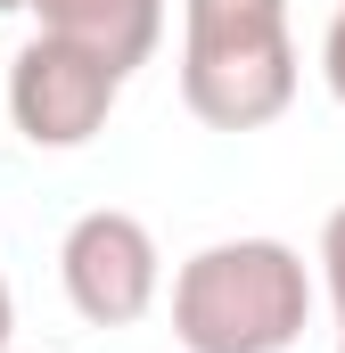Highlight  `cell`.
I'll use <instances>...</instances> for the list:
<instances>
[{
  "label": "cell",
  "instance_id": "obj_1",
  "mask_svg": "<svg viewBox=\"0 0 345 353\" xmlns=\"http://www.w3.org/2000/svg\"><path fill=\"white\" fill-rule=\"evenodd\" d=\"M313 321V271L288 239H214L172 271L181 353H288Z\"/></svg>",
  "mask_w": 345,
  "mask_h": 353
},
{
  "label": "cell",
  "instance_id": "obj_2",
  "mask_svg": "<svg viewBox=\"0 0 345 353\" xmlns=\"http://www.w3.org/2000/svg\"><path fill=\"white\" fill-rule=\"evenodd\" d=\"M181 107L206 132H263L296 107L288 0H181Z\"/></svg>",
  "mask_w": 345,
  "mask_h": 353
},
{
  "label": "cell",
  "instance_id": "obj_3",
  "mask_svg": "<svg viewBox=\"0 0 345 353\" xmlns=\"http://www.w3.org/2000/svg\"><path fill=\"white\" fill-rule=\"evenodd\" d=\"M8 123L33 140V148H90L99 132H107V115H115V99H124V74L107 66V58H90L75 41H58V33H33L17 58H8Z\"/></svg>",
  "mask_w": 345,
  "mask_h": 353
},
{
  "label": "cell",
  "instance_id": "obj_4",
  "mask_svg": "<svg viewBox=\"0 0 345 353\" xmlns=\"http://www.w3.org/2000/svg\"><path fill=\"white\" fill-rule=\"evenodd\" d=\"M58 279H66V304L83 312L90 329H132L165 296V255H157V239H148L140 214L90 205V214H75V230L58 239Z\"/></svg>",
  "mask_w": 345,
  "mask_h": 353
},
{
  "label": "cell",
  "instance_id": "obj_5",
  "mask_svg": "<svg viewBox=\"0 0 345 353\" xmlns=\"http://www.w3.org/2000/svg\"><path fill=\"white\" fill-rule=\"evenodd\" d=\"M33 17H41V33H58V41H75L90 58H107L124 83L157 58V41H165V0H33Z\"/></svg>",
  "mask_w": 345,
  "mask_h": 353
},
{
  "label": "cell",
  "instance_id": "obj_6",
  "mask_svg": "<svg viewBox=\"0 0 345 353\" xmlns=\"http://www.w3.org/2000/svg\"><path fill=\"white\" fill-rule=\"evenodd\" d=\"M321 279H329V304H337V353H345V205L321 222Z\"/></svg>",
  "mask_w": 345,
  "mask_h": 353
},
{
  "label": "cell",
  "instance_id": "obj_7",
  "mask_svg": "<svg viewBox=\"0 0 345 353\" xmlns=\"http://www.w3.org/2000/svg\"><path fill=\"white\" fill-rule=\"evenodd\" d=\"M321 74H329V90H337V107H345V8L329 17V41H321Z\"/></svg>",
  "mask_w": 345,
  "mask_h": 353
},
{
  "label": "cell",
  "instance_id": "obj_8",
  "mask_svg": "<svg viewBox=\"0 0 345 353\" xmlns=\"http://www.w3.org/2000/svg\"><path fill=\"white\" fill-rule=\"evenodd\" d=\"M8 337H17V304H8V279H0V353H8Z\"/></svg>",
  "mask_w": 345,
  "mask_h": 353
},
{
  "label": "cell",
  "instance_id": "obj_9",
  "mask_svg": "<svg viewBox=\"0 0 345 353\" xmlns=\"http://www.w3.org/2000/svg\"><path fill=\"white\" fill-rule=\"evenodd\" d=\"M0 8H33V0H0Z\"/></svg>",
  "mask_w": 345,
  "mask_h": 353
},
{
  "label": "cell",
  "instance_id": "obj_10",
  "mask_svg": "<svg viewBox=\"0 0 345 353\" xmlns=\"http://www.w3.org/2000/svg\"><path fill=\"white\" fill-rule=\"evenodd\" d=\"M0 107H8V99H0Z\"/></svg>",
  "mask_w": 345,
  "mask_h": 353
}]
</instances>
